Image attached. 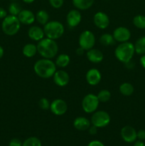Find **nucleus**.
<instances>
[{
	"mask_svg": "<svg viewBox=\"0 0 145 146\" xmlns=\"http://www.w3.org/2000/svg\"><path fill=\"white\" fill-rule=\"evenodd\" d=\"M34 71L38 77L47 79L53 77L57 71V66L51 59L42 58L36 61L34 65Z\"/></svg>",
	"mask_w": 145,
	"mask_h": 146,
	"instance_id": "f257e3e1",
	"label": "nucleus"
},
{
	"mask_svg": "<svg viewBox=\"0 0 145 146\" xmlns=\"http://www.w3.org/2000/svg\"><path fill=\"white\" fill-rule=\"evenodd\" d=\"M75 53H76V54L78 56H82L84 54V53H85V50L79 46L76 50H75Z\"/></svg>",
	"mask_w": 145,
	"mask_h": 146,
	"instance_id": "4c0bfd02",
	"label": "nucleus"
},
{
	"mask_svg": "<svg viewBox=\"0 0 145 146\" xmlns=\"http://www.w3.org/2000/svg\"><path fill=\"white\" fill-rule=\"evenodd\" d=\"M7 16V11L2 7H0V19H4Z\"/></svg>",
	"mask_w": 145,
	"mask_h": 146,
	"instance_id": "e433bc0d",
	"label": "nucleus"
},
{
	"mask_svg": "<svg viewBox=\"0 0 145 146\" xmlns=\"http://www.w3.org/2000/svg\"><path fill=\"white\" fill-rule=\"evenodd\" d=\"M28 36L29 38L34 41H39L45 38L44 28L38 26H32L28 30Z\"/></svg>",
	"mask_w": 145,
	"mask_h": 146,
	"instance_id": "f3484780",
	"label": "nucleus"
},
{
	"mask_svg": "<svg viewBox=\"0 0 145 146\" xmlns=\"http://www.w3.org/2000/svg\"><path fill=\"white\" fill-rule=\"evenodd\" d=\"M21 24L17 16L9 14L3 19L1 23V29L6 35L14 36L19 31Z\"/></svg>",
	"mask_w": 145,
	"mask_h": 146,
	"instance_id": "39448f33",
	"label": "nucleus"
},
{
	"mask_svg": "<svg viewBox=\"0 0 145 146\" xmlns=\"http://www.w3.org/2000/svg\"><path fill=\"white\" fill-rule=\"evenodd\" d=\"M4 54V48H3L2 46H0V59H1V58L3 57Z\"/></svg>",
	"mask_w": 145,
	"mask_h": 146,
	"instance_id": "79ce46f5",
	"label": "nucleus"
},
{
	"mask_svg": "<svg viewBox=\"0 0 145 146\" xmlns=\"http://www.w3.org/2000/svg\"><path fill=\"white\" fill-rule=\"evenodd\" d=\"M85 78H86L87 83L90 86H95L100 83L102 80V74L100 71L97 68H90L87 71Z\"/></svg>",
	"mask_w": 145,
	"mask_h": 146,
	"instance_id": "2eb2a0df",
	"label": "nucleus"
},
{
	"mask_svg": "<svg viewBox=\"0 0 145 146\" xmlns=\"http://www.w3.org/2000/svg\"><path fill=\"white\" fill-rule=\"evenodd\" d=\"M49 4L54 9H60L63 5L64 0H48Z\"/></svg>",
	"mask_w": 145,
	"mask_h": 146,
	"instance_id": "2f4dec72",
	"label": "nucleus"
},
{
	"mask_svg": "<svg viewBox=\"0 0 145 146\" xmlns=\"http://www.w3.org/2000/svg\"><path fill=\"white\" fill-rule=\"evenodd\" d=\"M22 146H42V144L39 138L35 136H31L23 142Z\"/></svg>",
	"mask_w": 145,
	"mask_h": 146,
	"instance_id": "c85d7f7f",
	"label": "nucleus"
},
{
	"mask_svg": "<svg viewBox=\"0 0 145 146\" xmlns=\"http://www.w3.org/2000/svg\"><path fill=\"white\" fill-rule=\"evenodd\" d=\"M95 42L96 38L95 34L90 30H85L80 34L78 38L79 46L83 48L85 51H87L93 48Z\"/></svg>",
	"mask_w": 145,
	"mask_h": 146,
	"instance_id": "6e6552de",
	"label": "nucleus"
},
{
	"mask_svg": "<svg viewBox=\"0 0 145 146\" xmlns=\"http://www.w3.org/2000/svg\"><path fill=\"white\" fill-rule=\"evenodd\" d=\"M36 20L41 25L44 26L49 21V14L45 10H39L36 14Z\"/></svg>",
	"mask_w": 145,
	"mask_h": 146,
	"instance_id": "393cba45",
	"label": "nucleus"
},
{
	"mask_svg": "<svg viewBox=\"0 0 145 146\" xmlns=\"http://www.w3.org/2000/svg\"><path fill=\"white\" fill-rule=\"evenodd\" d=\"M125 66H126L128 68H132L134 67V64L132 63V60H131L130 61H129V62L126 63V64H125Z\"/></svg>",
	"mask_w": 145,
	"mask_h": 146,
	"instance_id": "a19ab883",
	"label": "nucleus"
},
{
	"mask_svg": "<svg viewBox=\"0 0 145 146\" xmlns=\"http://www.w3.org/2000/svg\"><path fill=\"white\" fill-rule=\"evenodd\" d=\"M23 142L18 138H13L10 141L9 146H22Z\"/></svg>",
	"mask_w": 145,
	"mask_h": 146,
	"instance_id": "473e14b6",
	"label": "nucleus"
},
{
	"mask_svg": "<svg viewBox=\"0 0 145 146\" xmlns=\"http://www.w3.org/2000/svg\"><path fill=\"white\" fill-rule=\"evenodd\" d=\"M24 3H26V4H31V3L34 2L35 0H22Z\"/></svg>",
	"mask_w": 145,
	"mask_h": 146,
	"instance_id": "37998d69",
	"label": "nucleus"
},
{
	"mask_svg": "<svg viewBox=\"0 0 145 146\" xmlns=\"http://www.w3.org/2000/svg\"><path fill=\"white\" fill-rule=\"evenodd\" d=\"M68 104L64 100L61 98H57L51 103L50 110L51 113L55 115H63L66 113L68 111Z\"/></svg>",
	"mask_w": 145,
	"mask_h": 146,
	"instance_id": "1a4fd4ad",
	"label": "nucleus"
},
{
	"mask_svg": "<svg viewBox=\"0 0 145 146\" xmlns=\"http://www.w3.org/2000/svg\"><path fill=\"white\" fill-rule=\"evenodd\" d=\"M95 0H72V4L78 10H87L93 5Z\"/></svg>",
	"mask_w": 145,
	"mask_h": 146,
	"instance_id": "412c9836",
	"label": "nucleus"
},
{
	"mask_svg": "<svg viewBox=\"0 0 145 146\" xmlns=\"http://www.w3.org/2000/svg\"><path fill=\"white\" fill-rule=\"evenodd\" d=\"M81 21H82V15L79 10L77 9H71L67 14L66 22L70 28H75L80 24Z\"/></svg>",
	"mask_w": 145,
	"mask_h": 146,
	"instance_id": "f8f14e48",
	"label": "nucleus"
},
{
	"mask_svg": "<svg viewBox=\"0 0 145 146\" xmlns=\"http://www.w3.org/2000/svg\"><path fill=\"white\" fill-rule=\"evenodd\" d=\"M133 24L139 29H145V16L138 14L133 18Z\"/></svg>",
	"mask_w": 145,
	"mask_h": 146,
	"instance_id": "bb28decb",
	"label": "nucleus"
},
{
	"mask_svg": "<svg viewBox=\"0 0 145 146\" xmlns=\"http://www.w3.org/2000/svg\"><path fill=\"white\" fill-rule=\"evenodd\" d=\"M136 131L130 125H125L121 129L120 135L122 140L128 143H132L137 139Z\"/></svg>",
	"mask_w": 145,
	"mask_h": 146,
	"instance_id": "4468645a",
	"label": "nucleus"
},
{
	"mask_svg": "<svg viewBox=\"0 0 145 146\" xmlns=\"http://www.w3.org/2000/svg\"><path fill=\"white\" fill-rule=\"evenodd\" d=\"M133 146H145V143L143 142V141H135L134 144Z\"/></svg>",
	"mask_w": 145,
	"mask_h": 146,
	"instance_id": "ea45409f",
	"label": "nucleus"
},
{
	"mask_svg": "<svg viewBox=\"0 0 145 146\" xmlns=\"http://www.w3.org/2000/svg\"><path fill=\"white\" fill-rule=\"evenodd\" d=\"M88 146H105V145H104L101 141L95 140V141H90V142L88 143Z\"/></svg>",
	"mask_w": 145,
	"mask_h": 146,
	"instance_id": "c9c22d12",
	"label": "nucleus"
},
{
	"mask_svg": "<svg viewBox=\"0 0 145 146\" xmlns=\"http://www.w3.org/2000/svg\"><path fill=\"white\" fill-rule=\"evenodd\" d=\"M50 106H51V103L46 98H42L38 101V106L41 109L46 111V110L50 109Z\"/></svg>",
	"mask_w": 145,
	"mask_h": 146,
	"instance_id": "7c9ffc66",
	"label": "nucleus"
},
{
	"mask_svg": "<svg viewBox=\"0 0 145 146\" xmlns=\"http://www.w3.org/2000/svg\"><path fill=\"white\" fill-rule=\"evenodd\" d=\"M54 84L59 87H65L69 84L70 76L65 70H57L53 76Z\"/></svg>",
	"mask_w": 145,
	"mask_h": 146,
	"instance_id": "ddd939ff",
	"label": "nucleus"
},
{
	"mask_svg": "<svg viewBox=\"0 0 145 146\" xmlns=\"http://www.w3.org/2000/svg\"><path fill=\"white\" fill-rule=\"evenodd\" d=\"M119 91L122 95L125 96H130L134 91V88L130 83L125 82L122 83L119 87Z\"/></svg>",
	"mask_w": 145,
	"mask_h": 146,
	"instance_id": "b1692460",
	"label": "nucleus"
},
{
	"mask_svg": "<svg viewBox=\"0 0 145 146\" xmlns=\"http://www.w3.org/2000/svg\"><path fill=\"white\" fill-rule=\"evenodd\" d=\"M22 53L24 56L27 58H32L35 56L36 54L38 53L37 46L32 43H28L25 44L22 48Z\"/></svg>",
	"mask_w": 145,
	"mask_h": 146,
	"instance_id": "aec40b11",
	"label": "nucleus"
},
{
	"mask_svg": "<svg viewBox=\"0 0 145 146\" xmlns=\"http://www.w3.org/2000/svg\"><path fill=\"white\" fill-rule=\"evenodd\" d=\"M91 125L92 124H91L90 121L83 116L77 117L73 121L74 128L80 131H88Z\"/></svg>",
	"mask_w": 145,
	"mask_h": 146,
	"instance_id": "6ab92c4d",
	"label": "nucleus"
},
{
	"mask_svg": "<svg viewBox=\"0 0 145 146\" xmlns=\"http://www.w3.org/2000/svg\"><path fill=\"white\" fill-rule=\"evenodd\" d=\"M93 23L95 27L100 29H105L109 25V18L106 13L103 11H98L93 17Z\"/></svg>",
	"mask_w": 145,
	"mask_h": 146,
	"instance_id": "9b49d317",
	"label": "nucleus"
},
{
	"mask_svg": "<svg viewBox=\"0 0 145 146\" xmlns=\"http://www.w3.org/2000/svg\"><path fill=\"white\" fill-rule=\"evenodd\" d=\"M97 96H98V100L100 103H107L110 100L112 95H111V93L107 89H102L100 91H99Z\"/></svg>",
	"mask_w": 145,
	"mask_h": 146,
	"instance_id": "cd10ccee",
	"label": "nucleus"
},
{
	"mask_svg": "<svg viewBox=\"0 0 145 146\" xmlns=\"http://www.w3.org/2000/svg\"><path fill=\"white\" fill-rule=\"evenodd\" d=\"M98 128H97L96 126H95V125H91L90 126V128H88V133H89L90 135H96L97 133H98Z\"/></svg>",
	"mask_w": 145,
	"mask_h": 146,
	"instance_id": "f704fd0d",
	"label": "nucleus"
},
{
	"mask_svg": "<svg viewBox=\"0 0 145 146\" xmlns=\"http://www.w3.org/2000/svg\"><path fill=\"white\" fill-rule=\"evenodd\" d=\"M112 35L116 42H127L131 38V31L127 27H119L114 30Z\"/></svg>",
	"mask_w": 145,
	"mask_h": 146,
	"instance_id": "9d476101",
	"label": "nucleus"
},
{
	"mask_svg": "<svg viewBox=\"0 0 145 146\" xmlns=\"http://www.w3.org/2000/svg\"><path fill=\"white\" fill-rule=\"evenodd\" d=\"M99 41L104 46H110L115 45L116 41L114 38L113 35L109 33H105L102 34L99 38Z\"/></svg>",
	"mask_w": 145,
	"mask_h": 146,
	"instance_id": "5701e85b",
	"label": "nucleus"
},
{
	"mask_svg": "<svg viewBox=\"0 0 145 146\" xmlns=\"http://www.w3.org/2000/svg\"><path fill=\"white\" fill-rule=\"evenodd\" d=\"M70 62H71V58L69 55L66 54H61L55 58V64L57 67L64 68L69 65Z\"/></svg>",
	"mask_w": 145,
	"mask_h": 146,
	"instance_id": "4be33fe9",
	"label": "nucleus"
},
{
	"mask_svg": "<svg viewBox=\"0 0 145 146\" xmlns=\"http://www.w3.org/2000/svg\"><path fill=\"white\" fill-rule=\"evenodd\" d=\"M111 121L109 114L105 111H96L92 113L90 118L91 124L98 128L107 126Z\"/></svg>",
	"mask_w": 145,
	"mask_h": 146,
	"instance_id": "0eeeda50",
	"label": "nucleus"
},
{
	"mask_svg": "<svg viewBox=\"0 0 145 146\" xmlns=\"http://www.w3.org/2000/svg\"><path fill=\"white\" fill-rule=\"evenodd\" d=\"M22 10L20 4L17 2H12L9 6V12L11 15L18 16Z\"/></svg>",
	"mask_w": 145,
	"mask_h": 146,
	"instance_id": "c756f323",
	"label": "nucleus"
},
{
	"mask_svg": "<svg viewBox=\"0 0 145 146\" xmlns=\"http://www.w3.org/2000/svg\"><path fill=\"white\" fill-rule=\"evenodd\" d=\"M44 31L45 37L57 40L63 35L65 32V27L60 21L53 20L49 21L44 26Z\"/></svg>",
	"mask_w": 145,
	"mask_h": 146,
	"instance_id": "20e7f679",
	"label": "nucleus"
},
{
	"mask_svg": "<svg viewBox=\"0 0 145 146\" xmlns=\"http://www.w3.org/2000/svg\"><path fill=\"white\" fill-rule=\"evenodd\" d=\"M86 56L88 61L93 64H100L104 58V55L100 50L98 48H91L87 51Z\"/></svg>",
	"mask_w": 145,
	"mask_h": 146,
	"instance_id": "a211bd4d",
	"label": "nucleus"
},
{
	"mask_svg": "<svg viewBox=\"0 0 145 146\" xmlns=\"http://www.w3.org/2000/svg\"><path fill=\"white\" fill-rule=\"evenodd\" d=\"M100 101L97 95L94 94H88L82 98L81 106L83 111L86 113H93L98 110Z\"/></svg>",
	"mask_w": 145,
	"mask_h": 146,
	"instance_id": "423d86ee",
	"label": "nucleus"
},
{
	"mask_svg": "<svg viewBox=\"0 0 145 146\" xmlns=\"http://www.w3.org/2000/svg\"><path fill=\"white\" fill-rule=\"evenodd\" d=\"M136 136H137V139L139 141H144L145 140V130L141 129L136 133Z\"/></svg>",
	"mask_w": 145,
	"mask_h": 146,
	"instance_id": "72a5a7b5",
	"label": "nucleus"
},
{
	"mask_svg": "<svg viewBox=\"0 0 145 146\" xmlns=\"http://www.w3.org/2000/svg\"><path fill=\"white\" fill-rule=\"evenodd\" d=\"M17 17L21 24L24 25H31L36 20V15L29 9H22Z\"/></svg>",
	"mask_w": 145,
	"mask_h": 146,
	"instance_id": "dca6fc26",
	"label": "nucleus"
},
{
	"mask_svg": "<svg viewBox=\"0 0 145 146\" xmlns=\"http://www.w3.org/2000/svg\"><path fill=\"white\" fill-rule=\"evenodd\" d=\"M139 61H140V64L144 68H145V54L144 55H142L140 59H139Z\"/></svg>",
	"mask_w": 145,
	"mask_h": 146,
	"instance_id": "58836bf2",
	"label": "nucleus"
},
{
	"mask_svg": "<svg viewBox=\"0 0 145 146\" xmlns=\"http://www.w3.org/2000/svg\"><path fill=\"white\" fill-rule=\"evenodd\" d=\"M134 54V45L129 41L119 43L115 50V56L116 58L123 64L130 61Z\"/></svg>",
	"mask_w": 145,
	"mask_h": 146,
	"instance_id": "7ed1b4c3",
	"label": "nucleus"
},
{
	"mask_svg": "<svg viewBox=\"0 0 145 146\" xmlns=\"http://www.w3.org/2000/svg\"></svg>",
	"mask_w": 145,
	"mask_h": 146,
	"instance_id": "c03bdc74",
	"label": "nucleus"
},
{
	"mask_svg": "<svg viewBox=\"0 0 145 146\" xmlns=\"http://www.w3.org/2000/svg\"><path fill=\"white\" fill-rule=\"evenodd\" d=\"M38 53L42 58H55L58 52V45L55 40L45 37L37 44Z\"/></svg>",
	"mask_w": 145,
	"mask_h": 146,
	"instance_id": "f03ea898",
	"label": "nucleus"
},
{
	"mask_svg": "<svg viewBox=\"0 0 145 146\" xmlns=\"http://www.w3.org/2000/svg\"><path fill=\"white\" fill-rule=\"evenodd\" d=\"M134 45L135 53L139 55L145 54V36H142L136 41Z\"/></svg>",
	"mask_w": 145,
	"mask_h": 146,
	"instance_id": "a878e982",
	"label": "nucleus"
}]
</instances>
